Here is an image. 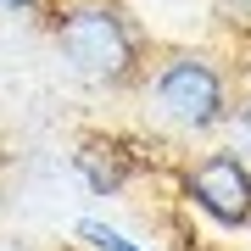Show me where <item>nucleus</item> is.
Returning a JSON list of instances; mask_svg holds the SVG:
<instances>
[{"label":"nucleus","instance_id":"obj_7","mask_svg":"<svg viewBox=\"0 0 251 251\" xmlns=\"http://www.w3.org/2000/svg\"><path fill=\"white\" fill-rule=\"evenodd\" d=\"M0 11L6 17H34V11H45V0H0Z\"/></svg>","mask_w":251,"mask_h":251},{"label":"nucleus","instance_id":"obj_4","mask_svg":"<svg viewBox=\"0 0 251 251\" xmlns=\"http://www.w3.org/2000/svg\"><path fill=\"white\" fill-rule=\"evenodd\" d=\"M73 168L84 173V184L95 196H117V190L134 179V168H145V156H134V145L117 140V134H90L73 151Z\"/></svg>","mask_w":251,"mask_h":251},{"label":"nucleus","instance_id":"obj_5","mask_svg":"<svg viewBox=\"0 0 251 251\" xmlns=\"http://www.w3.org/2000/svg\"><path fill=\"white\" fill-rule=\"evenodd\" d=\"M78 240L90 246V251H140V246L128 240L123 229H112V224H100V218H84V224H78Z\"/></svg>","mask_w":251,"mask_h":251},{"label":"nucleus","instance_id":"obj_3","mask_svg":"<svg viewBox=\"0 0 251 251\" xmlns=\"http://www.w3.org/2000/svg\"><path fill=\"white\" fill-rule=\"evenodd\" d=\"M184 201L201 206L212 224L246 229L251 218V162L240 151H206L184 168Z\"/></svg>","mask_w":251,"mask_h":251},{"label":"nucleus","instance_id":"obj_8","mask_svg":"<svg viewBox=\"0 0 251 251\" xmlns=\"http://www.w3.org/2000/svg\"><path fill=\"white\" fill-rule=\"evenodd\" d=\"M229 123L240 128V134H246V145H251V100H240V106L229 112Z\"/></svg>","mask_w":251,"mask_h":251},{"label":"nucleus","instance_id":"obj_9","mask_svg":"<svg viewBox=\"0 0 251 251\" xmlns=\"http://www.w3.org/2000/svg\"><path fill=\"white\" fill-rule=\"evenodd\" d=\"M246 229H251V218H246Z\"/></svg>","mask_w":251,"mask_h":251},{"label":"nucleus","instance_id":"obj_6","mask_svg":"<svg viewBox=\"0 0 251 251\" xmlns=\"http://www.w3.org/2000/svg\"><path fill=\"white\" fill-rule=\"evenodd\" d=\"M218 17H229V23L251 28V0H218Z\"/></svg>","mask_w":251,"mask_h":251},{"label":"nucleus","instance_id":"obj_1","mask_svg":"<svg viewBox=\"0 0 251 251\" xmlns=\"http://www.w3.org/2000/svg\"><path fill=\"white\" fill-rule=\"evenodd\" d=\"M45 11L62 62L84 84L123 90V84L145 78V39L117 0H45Z\"/></svg>","mask_w":251,"mask_h":251},{"label":"nucleus","instance_id":"obj_2","mask_svg":"<svg viewBox=\"0 0 251 251\" xmlns=\"http://www.w3.org/2000/svg\"><path fill=\"white\" fill-rule=\"evenodd\" d=\"M145 95L184 134H212L234 112L229 106V78L206 50H168L156 67L145 62Z\"/></svg>","mask_w":251,"mask_h":251}]
</instances>
